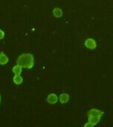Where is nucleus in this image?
Masks as SVG:
<instances>
[{
    "instance_id": "20e7f679",
    "label": "nucleus",
    "mask_w": 113,
    "mask_h": 127,
    "mask_svg": "<svg viewBox=\"0 0 113 127\" xmlns=\"http://www.w3.org/2000/svg\"><path fill=\"white\" fill-rule=\"evenodd\" d=\"M48 102L50 103L51 104H54L57 102V97L56 96V95H54V94H51L48 97V99H47Z\"/></svg>"
},
{
    "instance_id": "6e6552de",
    "label": "nucleus",
    "mask_w": 113,
    "mask_h": 127,
    "mask_svg": "<svg viewBox=\"0 0 113 127\" xmlns=\"http://www.w3.org/2000/svg\"><path fill=\"white\" fill-rule=\"evenodd\" d=\"M0 103H1V95H0Z\"/></svg>"
},
{
    "instance_id": "f257e3e1",
    "label": "nucleus",
    "mask_w": 113,
    "mask_h": 127,
    "mask_svg": "<svg viewBox=\"0 0 113 127\" xmlns=\"http://www.w3.org/2000/svg\"><path fill=\"white\" fill-rule=\"evenodd\" d=\"M16 64L22 68H31L34 66V60L33 55L31 54H22L16 60Z\"/></svg>"
},
{
    "instance_id": "423d86ee",
    "label": "nucleus",
    "mask_w": 113,
    "mask_h": 127,
    "mask_svg": "<svg viewBox=\"0 0 113 127\" xmlns=\"http://www.w3.org/2000/svg\"><path fill=\"white\" fill-rule=\"evenodd\" d=\"M53 14L56 17H60V16H62V10L58 7L54 8V10H53Z\"/></svg>"
},
{
    "instance_id": "0eeeda50",
    "label": "nucleus",
    "mask_w": 113,
    "mask_h": 127,
    "mask_svg": "<svg viewBox=\"0 0 113 127\" xmlns=\"http://www.w3.org/2000/svg\"><path fill=\"white\" fill-rule=\"evenodd\" d=\"M4 31H3L2 30L0 29V40L4 38Z\"/></svg>"
},
{
    "instance_id": "f03ea898",
    "label": "nucleus",
    "mask_w": 113,
    "mask_h": 127,
    "mask_svg": "<svg viewBox=\"0 0 113 127\" xmlns=\"http://www.w3.org/2000/svg\"><path fill=\"white\" fill-rule=\"evenodd\" d=\"M7 62H8L7 56L4 53H1L0 54V65H5L7 63Z\"/></svg>"
},
{
    "instance_id": "39448f33",
    "label": "nucleus",
    "mask_w": 113,
    "mask_h": 127,
    "mask_svg": "<svg viewBox=\"0 0 113 127\" xmlns=\"http://www.w3.org/2000/svg\"><path fill=\"white\" fill-rule=\"evenodd\" d=\"M22 71V67L20 66L19 65H16L15 66L13 67V72L14 74H20Z\"/></svg>"
},
{
    "instance_id": "7ed1b4c3",
    "label": "nucleus",
    "mask_w": 113,
    "mask_h": 127,
    "mask_svg": "<svg viewBox=\"0 0 113 127\" xmlns=\"http://www.w3.org/2000/svg\"><path fill=\"white\" fill-rule=\"evenodd\" d=\"M13 83L16 85H19L23 82V78L21 77L20 74H15V76L13 77Z\"/></svg>"
}]
</instances>
